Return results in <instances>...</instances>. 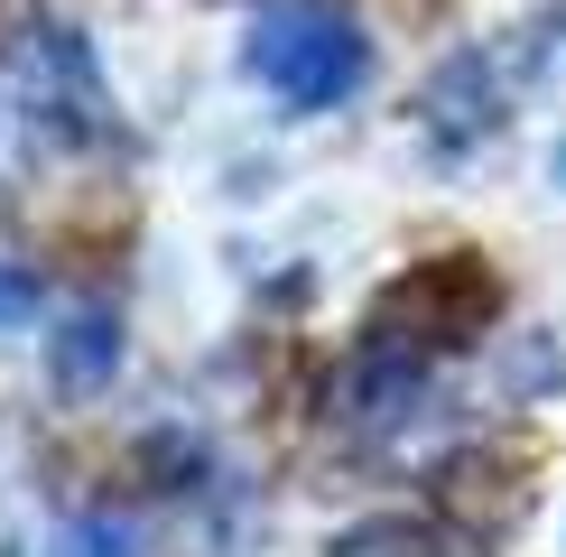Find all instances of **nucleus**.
<instances>
[{
	"instance_id": "obj_1",
	"label": "nucleus",
	"mask_w": 566,
	"mask_h": 557,
	"mask_svg": "<svg viewBox=\"0 0 566 557\" xmlns=\"http://www.w3.org/2000/svg\"><path fill=\"white\" fill-rule=\"evenodd\" d=\"M363 65H371V46L335 0H279V10H261V29H251V75L289 112H335L363 84Z\"/></svg>"
},
{
	"instance_id": "obj_2",
	"label": "nucleus",
	"mask_w": 566,
	"mask_h": 557,
	"mask_svg": "<svg viewBox=\"0 0 566 557\" xmlns=\"http://www.w3.org/2000/svg\"><path fill=\"white\" fill-rule=\"evenodd\" d=\"M122 362V325H112L103 307H84V316H65V335L46 344V371H56L65 390H93L103 371Z\"/></svg>"
},
{
	"instance_id": "obj_3",
	"label": "nucleus",
	"mask_w": 566,
	"mask_h": 557,
	"mask_svg": "<svg viewBox=\"0 0 566 557\" xmlns=\"http://www.w3.org/2000/svg\"><path fill=\"white\" fill-rule=\"evenodd\" d=\"M29 316H38V278L19 261H0V325H29Z\"/></svg>"
},
{
	"instance_id": "obj_4",
	"label": "nucleus",
	"mask_w": 566,
	"mask_h": 557,
	"mask_svg": "<svg viewBox=\"0 0 566 557\" xmlns=\"http://www.w3.org/2000/svg\"><path fill=\"white\" fill-rule=\"evenodd\" d=\"M75 557H130V539H122L112 521H84V529H75Z\"/></svg>"
}]
</instances>
